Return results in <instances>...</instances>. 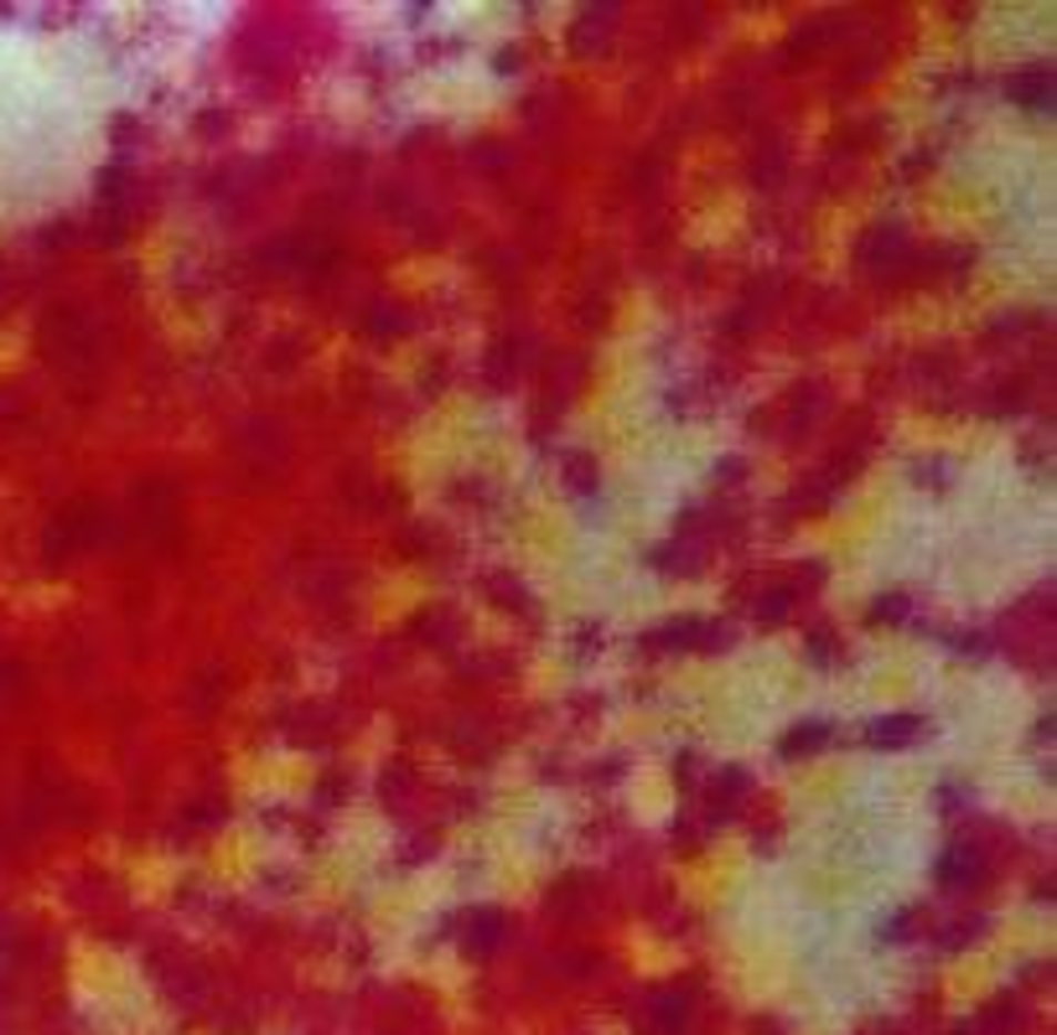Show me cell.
<instances>
[{
    "instance_id": "2",
    "label": "cell",
    "mask_w": 1057,
    "mask_h": 1035,
    "mask_svg": "<svg viewBox=\"0 0 1057 1035\" xmlns=\"http://www.w3.org/2000/svg\"><path fill=\"white\" fill-rule=\"evenodd\" d=\"M1010 94L1026 99V104H1037V110H1047V104H1053V73H1047V68H1032V73H1022V83H1016Z\"/></svg>"
},
{
    "instance_id": "3",
    "label": "cell",
    "mask_w": 1057,
    "mask_h": 1035,
    "mask_svg": "<svg viewBox=\"0 0 1057 1035\" xmlns=\"http://www.w3.org/2000/svg\"><path fill=\"white\" fill-rule=\"evenodd\" d=\"M824 735H830L824 725H803V731H793L783 741V751H788V756H793V751H814V741H824Z\"/></svg>"
},
{
    "instance_id": "1",
    "label": "cell",
    "mask_w": 1057,
    "mask_h": 1035,
    "mask_svg": "<svg viewBox=\"0 0 1057 1035\" xmlns=\"http://www.w3.org/2000/svg\"><path fill=\"white\" fill-rule=\"evenodd\" d=\"M917 735H923V720L917 715H886L865 725V741H876V746H907Z\"/></svg>"
}]
</instances>
